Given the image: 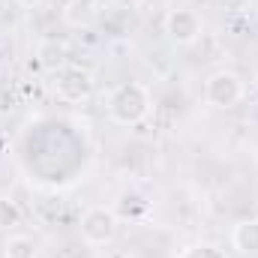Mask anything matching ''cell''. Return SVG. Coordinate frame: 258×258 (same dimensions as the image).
<instances>
[{
  "instance_id": "cell-7",
  "label": "cell",
  "mask_w": 258,
  "mask_h": 258,
  "mask_svg": "<svg viewBox=\"0 0 258 258\" xmlns=\"http://www.w3.org/2000/svg\"><path fill=\"white\" fill-rule=\"evenodd\" d=\"M3 258H39V243L30 234H9L3 243Z\"/></svg>"
},
{
  "instance_id": "cell-5",
  "label": "cell",
  "mask_w": 258,
  "mask_h": 258,
  "mask_svg": "<svg viewBox=\"0 0 258 258\" xmlns=\"http://www.w3.org/2000/svg\"><path fill=\"white\" fill-rule=\"evenodd\" d=\"M204 33V24H201V15L189 9V6H177L165 15V36L174 42V45H195Z\"/></svg>"
},
{
  "instance_id": "cell-10",
  "label": "cell",
  "mask_w": 258,
  "mask_h": 258,
  "mask_svg": "<svg viewBox=\"0 0 258 258\" xmlns=\"http://www.w3.org/2000/svg\"><path fill=\"white\" fill-rule=\"evenodd\" d=\"M114 3H117L120 9H138V6H141L144 0H114Z\"/></svg>"
},
{
  "instance_id": "cell-13",
  "label": "cell",
  "mask_w": 258,
  "mask_h": 258,
  "mask_svg": "<svg viewBox=\"0 0 258 258\" xmlns=\"http://www.w3.org/2000/svg\"><path fill=\"white\" fill-rule=\"evenodd\" d=\"M225 3H237V0H225Z\"/></svg>"
},
{
  "instance_id": "cell-4",
  "label": "cell",
  "mask_w": 258,
  "mask_h": 258,
  "mask_svg": "<svg viewBox=\"0 0 258 258\" xmlns=\"http://www.w3.org/2000/svg\"><path fill=\"white\" fill-rule=\"evenodd\" d=\"M51 87H54V93H57L60 99H66V102H81V99H87V96L93 93L96 81H93V75H90L87 69L63 63V66L54 69Z\"/></svg>"
},
{
  "instance_id": "cell-3",
  "label": "cell",
  "mask_w": 258,
  "mask_h": 258,
  "mask_svg": "<svg viewBox=\"0 0 258 258\" xmlns=\"http://www.w3.org/2000/svg\"><path fill=\"white\" fill-rule=\"evenodd\" d=\"M117 225H120V219H117V213L111 207L93 204V207L84 210L78 228H81V240L87 246H108L117 237Z\"/></svg>"
},
{
  "instance_id": "cell-9",
  "label": "cell",
  "mask_w": 258,
  "mask_h": 258,
  "mask_svg": "<svg viewBox=\"0 0 258 258\" xmlns=\"http://www.w3.org/2000/svg\"><path fill=\"white\" fill-rule=\"evenodd\" d=\"M177 258H225V252H222L216 243L198 240V243H189L186 249H180V255Z\"/></svg>"
},
{
  "instance_id": "cell-8",
  "label": "cell",
  "mask_w": 258,
  "mask_h": 258,
  "mask_svg": "<svg viewBox=\"0 0 258 258\" xmlns=\"http://www.w3.org/2000/svg\"><path fill=\"white\" fill-rule=\"evenodd\" d=\"M21 219H24V213H21L18 201L0 195V231H12V228H18Z\"/></svg>"
},
{
  "instance_id": "cell-1",
  "label": "cell",
  "mask_w": 258,
  "mask_h": 258,
  "mask_svg": "<svg viewBox=\"0 0 258 258\" xmlns=\"http://www.w3.org/2000/svg\"><path fill=\"white\" fill-rule=\"evenodd\" d=\"M153 108V93L144 81H123L108 93V117L117 126H138Z\"/></svg>"
},
{
  "instance_id": "cell-12",
  "label": "cell",
  "mask_w": 258,
  "mask_h": 258,
  "mask_svg": "<svg viewBox=\"0 0 258 258\" xmlns=\"http://www.w3.org/2000/svg\"><path fill=\"white\" fill-rule=\"evenodd\" d=\"M0 111H3V96H0Z\"/></svg>"
},
{
  "instance_id": "cell-2",
  "label": "cell",
  "mask_w": 258,
  "mask_h": 258,
  "mask_svg": "<svg viewBox=\"0 0 258 258\" xmlns=\"http://www.w3.org/2000/svg\"><path fill=\"white\" fill-rule=\"evenodd\" d=\"M243 93H246L243 78H240L237 72H231V69H216V72L207 75V81H204V99H207V105H213V108H219V111L234 108V105L243 99Z\"/></svg>"
},
{
  "instance_id": "cell-11",
  "label": "cell",
  "mask_w": 258,
  "mask_h": 258,
  "mask_svg": "<svg viewBox=\"0 0 258 258\" xmlns=\"http://www.w3.org/2000/svg\"><path fill=\"white\" fill-rule=\"evenodd\" d=\"M15 3H18V6H27V9H30V6H39L42 0H15Z\"/></svg>"
},
{
  "instance_id": "cell-6",
  "label": "cell",
  "mask_w": 258,
  "mask_h": 258,
  "mask_svg": "<svg viewBox=\"0 0 258 258\" xmlns=\"http://www.w3.org/2000/svg\"><path fill=\"white\" fill-rule=\"evenodd\" d=\"M231 246L240 255H258V216L240 219L231 228Z\"/></svg>"
}]
</instances>
